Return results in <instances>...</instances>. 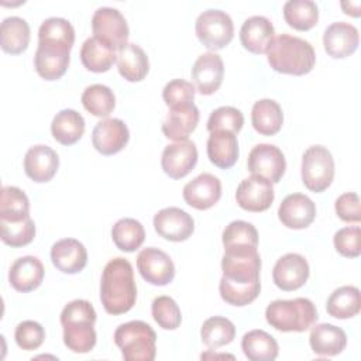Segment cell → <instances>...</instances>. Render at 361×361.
Segmentation results:
<instances>
[{
  "instance_id": "cell-32",
  "label": "cell",
  "mask_w": 361,
  "mask_h": 361,
  "mask_svg": "<svg viewBox=\"0 0 361 361\" xmlns=\"http://www.w3.org/2000/svg\"><path fill=\"white\" fill-rule=\"evenodd\" d=\"M244 355L250 361H274L278 357L276 340L264 330H251L241 340Z\"/></svg>"
},
{
  "instance_id": "cell-28",
  "label": "cell",
  "mask_w": 361,
  "mask_h": 361,
  "mask_svg": "<svg viewBox=\"0 0 361 361\" xmlns=\"http://www.w3.org/2000/svg\"><path fill=\"white\" fill-rule=\"evenodd\" d=\"M207 157L221 169L231 168L238 159V142L234 133L213 131L207 140Z\"/></svg>"
},
{
  "instance_id": "cell-31",
  "label": "cell",
  "mask_w": 361,
  "mask_h": 361,
  "mask_svg": "<svg viewBox=\"0 0 361 361\" xmlns=\"http://www.w3.org/2000/svg\"><path fill=\"white\" fill-rule=\"evenodd\" d=\"M51 133L59 144L72 145L82 138L85 133V120L76 110L63 109L54 117Z\"/></svg>"
},
{
  "instance_id": "cell-7",
  "label": "cell",
  "mask_w": 361,
  "mask_h": 361,
  "mask_svg": "<svg viewBox=\"0 0 361 361\" xmlns=\"http://www.w3.org/2000/svg\"><path fill=\"white\" fill-rule=\"evenodd\" d=\"M334 178V159L331 152L323 145L309 147L302 157L303 185L314 192H324Z\"/></svg>"
},
{
  "instance_id": "cell-18",
  "label": "cell",
  "mask_w": 361,
  "mask_h": 361,
  "mask_svg": "<svg viewBox=\"0 0 361 361\" xmlns=\"http://www.w3.org/2000/svg\"><path fill=\"white\" fill-rule=\"evenodd\" d=\"M224 76V65L220 55L214 52L202 54L193 63L192 79L195 89L204 96L219 90Z\"/></svg>"
},
{
  "instance_id": "cell-30",
  "label": "cell",
  "mask_w": 361,
  "mask_h": 361,
  "mask_svg": "<svg viewBox=\"0 0 361 361\" xmlns=\"http://www.w3.org/2000/svg\"><path fill=\"white\" fill-rule=\"evenodd\" d=\"M251 123L261 135H275L283 124V113L281 106L271 99H261L254 103L251 111Z\"/></svg>"
},
{
  "instance_id": "cell-44",
  "label": "cell",
  "mask_w": 361,
  "mask_h": 361,
  "mask_svg": "<svg viewBox=\"0 0 361 361\" xmlns=\"http://www.w3.org/2000/svg\"><path fill=\"white\" fill-rule=\"evenodd\" d=\"M151 313L154 320L164 330H175L182 322L180 309L169 296H158L152 300Z\"/></svg>"
},
{
  "instance_id": "cell-20",
  "label": "cell",
  "mask_w": 361,
  "mask_h": 361,
  "mask_svg": "<svg viewBox=\"0 0 361 361\" xmlns=\"http://www.w3.org/2000/svg\"><path fill=\"white\" fill-rule=\"evenodd\" d=\"M221 197V182L212 173H200L183 188L185 202L197 209L206 210L213 207Z\"/></svg>"
},
{
  "instance_id": "cell-36",
  "label": "cell",
  "mask_w": 361,
  "mask_h": 361,
  "mask_svg": "<svg viewBox=\"0 0 361 361\" xmlns=\"http://www.w3.org/2000/svg\"><path fill=\"white\" fill-rule=\"evenodd\" d=\"M224 251H247L258 248L257 228L244 220H234L223 231Z\"/></svg>"
},
{
  "instance_id": "cell-22",
  "label": "cell",
  "mask_w": 361,
  "mask_h": 361,
  "mask_svg": "<svg viewBox=\"0 0 361 361\" xmlns=\"http://www.w3.org/2000/svg\"><path fill=\"white\" fill-rule=\"evenodd\" d=\"M59 166V158L56 152L48 145H34L24 157V171L34 182H49Z\"/></svg>"
},
{
  "instance_id": "cell-29",
  "label": "cell",
  "mask_w": 361,
  "mask_h": 361,
  "mask_svg": "<svg viewBox=\"0 0 361 361\" xmlns=\"http://www.w3.org/2000/svg\"><path fill=\"white\" fill-rule=\"evenodd\" d=\"M117 69L126 80L140 82L149 71L148 56L141 47L127 44L117 54Z\"/></svg>"
},
{
  "instance_id": "cell-43",
  "label": "cell",
  "mask_w": 361,
  "mask_h": 361,
  "mask_svg": "<svg viewBox=\"0 0 361 361\" xmlns=\"http://www.w3.org/2000/svg\"><path fill=\"white\" fill-rule=\"evenodd\" d=\"M1 241L10 247H24L35 237V224L31 217L20 221L0 220Z\"/></svg>"
},
{
  "instance_id": "cell-21",
  "label": "cell",
  "mask_w": 361,
  "mask_h": 361,
  "mask_svg": "<svg viewBox=\"0 0 361 361\" xmlns=\"http://www.w3.org/2000/svg\"><path fill=\"white\" fill-rule=\"evenodd\" d=\"M360 42L358 30L344 21L330 24L323 34V45L327 55L331 58H345L350 56Z\"/></svg>"
},
{
  "instance_id": "cell-2",
  "label": "cell",
  "mask_w": 361,
  "mask_h": 361,
  "mask_svg": "<svg viewBox=\"0 0 361 361\" xmlns=\"http://www.w3.org/2000/svg\"><path fill=\"white\" fill-rule=\"evenodd\" d=\"M137 299L133 265L128 259L117 257L110 259L102 274L100 300L109 314H123L133 309Z\"/></svg>"
},
{
  "instance_id": "cell-42",
  "label": "cell",
  "mask_w": 361,
  "mask_h": 361,
  "mask_svg": "<svg viewBox=\"0 0 361 361\" xmlns=\"http://www.w3.org/2000/svg\"><path fill=\"white\" fill-rule=\"evenodd\" d=\"M38 42H52L72 49L75 30L72 24L61 17H49L42 21L38 30Z\"/></svg>"
},
{
  "instance_id": "cell-47",
  "label": "cell",
  "mask_w": 361,
  "mask_h": 361,
  "mask_svg": "<svg viewBox=\"0 0 361 361\" xmlns=\"http://www.w3.org/2000/svg\"><path fill=\"white\" fill-rule=\"evenodd\" d=\"M14 338L20 348L25 351L37 350L44 343L45 330L38 322L24 320L16 327Z\"/></svg>"
},
{
  "instance_id": "cell-37",
  "label": "cell",
  "mask_w": 361,
  "mask_h": 361,
  "mask_svg": "<svg viewBox=\"0 0 361 361\" xmlns=\"http://www.w3.org/2000/svg\"><path fill=\"white\" fill-rule=\"evenodd\" d=\"M283 18L289 27L307 31L317 24L319 8L312 0H289L283 4Z\"/></svg>"
},
{
  "instance_id": "cell-16",
  "label": "cell",
  "mask_w": 361,
  "mask_h": 361,
  "mask_svg": "<svg viewBox=\"0 0 361 361\" xmlns=\"http://www.w3.org/2000/svg\"><path fill=\"white\" fill-rule=\"evenodd\" d=\"M274 283L282 290H296L302 288L309 278V264L306 258L296 252L282 255L272 271Z\"/></svg>"
},
{
  "instance_id": "cell-1",
  "label": "cell",
  "mask_w": 361,
  "mask_h": 361,
  "mask_svg": "<svg viewBox=\"0 0 361 361\" xmlns=\"http://www.w3.org/2000/svg\"><path fill=\"white\" fill-rule=\"evenodd\" d=\"M223 276L219 283L221 299L233 306H245L255 300L261 290V258L258 250L224 251Z\"/></svg>"
},
{
  "instance_id": "cell-40",
  "label": "cell",
  "mask_w": 361,
  "mask_h": 361,
  "mask_svg": "<svg viewBox=\"0 0 361 361\" xmlns=\"http://www.w3.org/2000/svg\"><path fill=\"white\" fill-rule=\"evenodd\" d=\"M200 337L203 344L209 348H219L230 344L234 340L235 327L227 317L213 316L203 323L200 329Z\"/></svg>"
},
{
  "instance_id": "cell-13",
  "label": "cell",
  "mask_w": 361,
  "mask_h": 361,
  "mask_svg": "<svg viewBox=\"0 0 361 361\" xmlns=\"http://www.w3.org/2000/svg\"><path fill=\"white\" fill-rule=\"evenodd\" d=\"M69 61L71 48L52 42H38L34 66L42 79L56 80L62 78L69 66Z\"/></svg>"
},
{
  "instance_id": "cell-6",
  "label": "cell",
  "mask_w": 361,
  "mask_h": 361,
  "mask_svg": "<svg viewBox=\"0 0 361 361\" xmlns=\"http://www.w3.org/2000/svg\"><path fill=\"white\" fill-rule=\"evenodd\" d=\"M114 343L127 361H152L157 354V334L141 320L120 324L114 331Z\"/></svg>"
},
{
  "instance_id": "cell-14",
  "label": "cell",
  "mask_w": 361,
  "mask_h": 361,
  "mask_svg": "<svg viewBox=\"0 0 361 361\" xmlns=\"http://www.w3.org/2000/svg\"><path fill=\"white\" fill-rule=\"evenodd\" d=\"M197 162V148L193 141L183 140L169 144L164 148L161 157V166L164 172L172 179L186 176Z\"/></svg>"
},
{
  "instance_id": "cell-10",
  "label": "cell",
  "mask_w": 361,
  "mask_h": 361,
  "mask_svg": "<svg viewBox=\"0 0 361 361\" xmlns=\"http://www.w3.org/2000/svg\"><path fill=\"white\" fill-rule=\"evenodd\" d=\"M137 268L142 279L155 286L168 285L175 276L173 261L166 252L155 247H147L140 251Z\"/></svg>"
},
{
  "instance_id": "cell-48",
  "label": "cell",
  "mask_w": 361,
  "mask_h": 361,
  "mask_svg": "<svg viewBox=\"0 0 361 361\" xmlns=\"http://www.w3.org/2000/svg\"><path fill=\"white\" fill-rule=\"evenodd\" d=\"M334 247L338 254L347 258H357L361 254V228L343 227L334 234Z\"/></svg>"
},
{
  "instance_id": "cell-49",
  "label": "cell",
  "mask_w": 361,
  "mask_h": 361,
  "mask_svg": "<svg viewBox=\"0 0 361 361\" xmlns=\"http://www.w3.org/2000/svg\"><path fill=\"white\" fill-rule=\"evenodd\" d=\"M336 213L345 223H360L361 220V207L360 197L354 192L343 193L336 200Z\"/></svg>"
},
{
  "instance_id": "cell-25",
  "label": "cell",
  "mask_w": 361,
  "mask_h": 361,
  "mask_svg": "<svg viewBox=\"0 0 361 361\" xmlns=\"http://www.w3.org/2000/svg\"><path fill=\"white\" fill-rule=\"evenodd\" d=\"M310 348L316 355L322 357H333L343 353L347 345V334L343 329L329 324L320 323L313 324L309 336Z\"/></svg>"
},
{
  "instance_id": "cell-24",
  "label": "cell",
  "mask_w": 361,
  "mask_h": 361,
  "mask_svg": "<svg viewBox=\"0 0 361 361\" xmlns=\"http://www.w3.org/2000/svg\"><path fill=\"white\" fill-rule=\"evenodd\" d=\"M274 25L264 16H252L247 18L240 30V41L243 47L252 54H267L274 39Z\"/></svg>"
},
{
  "instance_id": "cell-50",
  "label": "cell",
  "mask_w": 361,
  "mask_h": 361,
  "mask_svg": "<svg viewBox=\"0 0 361 361\" xmlns=\"http://www.w3.org/2000/svg\"><path fill=\"white\" fill-rule=\"evenodd\" d=\"M360 6H361L360 1H355V3L343 1L341 3V7H343L344 13L348 14V16H353V17H360Z\"/></svg>"
},
{
  "instance_id": "cell-34",
  "label": "cell",
  "mask_w": 361,
  "mask_h": 361,
  "mask_svg": "<svg viewBox=\"0 0 361 361\" xmlns=\"http://www.w3.org/2000/svg\"><path fill=\"white\" fill-rule=\"evenodd\" d=\"M116 59V51L94 37L87 38L80 48V61L83 66L90 72H107Z\"/></svg>"
},
{
  "instance_id": "cell-4",
  "label": "cell",
  "mask_w": 361,
  "mask_h": 361,
  "mask_svg": "<svg viewBox=\"0 0 361 361\" xmlns=\"http://www.w3.org/2000/svg\"><path fill=\"white\" fill-rule=\"evenodd\" d=\"M96 310L90 302L76 299L69 302L61 312L63 343L68 350L85 354L96 345Z\"/></svg>"
},
{
  "instance_id": "cell-9",
  "label": "cell",
  "mask_w": 361,
  "mask_h": 361,
  "mask_svg": "<svg viewBox=\"0 0 361 361\" xmlns=\"http://www.w3.org/2000/svg\"><path fill=\"white\" fill-rule=\"evenodd\" d=\"M92 30L94 38L114 51H120L128 44V25L117 8H97L92 17Z\"/></svg>"
},
{
  "instance_id": "cell-17",
  "label": "cell",
  "mask_w": 361,
  "mask_h": 361,
  "mask_svg": "<svg viewBox=\"0 0 361 361\" xmlns=\"http://www.w3.org/2000/svg\"><path fill=\"white\" fill-rule=\"evenodd\" d=\"M130 133L120 118H104L99 121L92 133V144L102 155L120 152L128 142Z\"/></svg>"
},
{
  "instance_id": "cell-23",
  "label": "cell",
  "mask_w": 361,
  "mask_h": 361,
  "mask_svg": "<svg viewBox=\"0 0 361 361\" xmlns=\"http://www.w3.org/2000/svg\"><path fill=\"white\" fill-rule=\"evenodd\" d=\"M51 259L61 272L78 274L87 264V251L80 241L75 238H63L52 245Z\"/></svg>"
},
{
  "instance_id": "cell-33",
  "label": "cell",
  "mask_w": 361,
  "mask_h": 361,
  "mask_svg": "<svg viewBox=\"0 0 361 361\" xmlns=\"http://www.w3.org/2000/svg\"><path fill=\"white\" fill-rule=\"evenodd\" d=\"M361 309L360 289L351 285L337 288L327 299L326 310L334 319H351Z\"/></svg>"
},
{
  "instance_id": "cell-39",
  "label": "cell",
  "mask_w": 361,
  "mask_h": 361,
  "mask_svg": "<svg viewBox=\"0 0 361 361\" xmlns=\"http://www.w3.org/2000/svg\"><path fill=\"white\" fill-rule=\"evenodd\" d=\"M30 217V200L17 186H4L0 197V220L20 221Z\"/></svg>"
},
{
  "instance_id": "cell-8",
  "label": "cell",
  "mask_w": 361,
  "mask_h": 361,
  "mask_svg": "<svg viewBox=\"0 0 361 361\" xmlns=\"http://www.w3.org/2000/svg\"><path fill=\"white\" fill-rule=\"evenodd\" d=\"M197 39L210 51H219L228 45L234 35L231 17L221 10H206L196 18Z\"/></svg>"
},
{
  "instance_id": "cell-12",
  "label": "cell",
  "mask_w": 361,
  "mask_h": 361,
  "mask_svg": "<svg viewBox=\"0 0 361 361\" xmlns=\"http://www.w3.org/2000/svg\"><path fill=\"white\" fill-rule=\"evenodd\" d=\"M275 193L272 182L268 179L252 175L241 180L235 192V200L238 206L247 212L259 213L271 207Z\"/></svg>"
},
{
  "instance_id": "cell-15",
  "label": "cell",
  "mask_w": 361,
  "mask_h": 361,
  "mask_svg": "<svg viewBox=\"0 0 361 361\" xmlns=\"http://www.w3.org/2000/svg\"><path fill=\"white\" fill-rule=\"evenodd\" d=\"M154 228L165 240L179 243L192 235L195 221L190 214L179 207H165L154 216Z\"/></svg>"
},
{
  "instance_id": "cell-45",
  "label": "cell",
  "mask_w": 361,
  "mask_h": 361,
  "mask_svg": "<svg viewBox=\"0 0 361 361\" xmlns=\"http://www.w3.org/2000/svg\"><path fill=\"white\" fill-rule=\"evenodd\" d=\"M244 124L243 113L231 106H221L212 111L207 120L209 133L213 131H230L237 134Z\"/></svg>"
},
{
  "instance_id": "cell-46",
  "label": "cell",
  "mask_w": 361,
  "mask_h": 361,
  "mask_svg": "<svg viewBox=\"0 0 361 361\" xmlns=\"http://www.w3.org/2000/svg\"><path fill=\"white\" fill-rule=\"evenodd\" d=\"M195 86L183 79H173L168 82L162 90V97L165 104L172 107H182L193 104L195 100Z\"/></svg>"
},
{
  "instance_id": "cell-26",
  "label": "cell",
  "mask_w": 361,
  "mask_h": 361,
  "mask_svg": "<svg viewBox=\"0 0 361 361\" xmlns=\"http://www.w3.org/2000/svg\"><path fill=\"white\" fill-rule=\"evenodd\" d=\"M44 279V265L32 255L16 259L8 272L10 285L23 293L37 289Z\"/></svg>"
},
{
  "instance_id": "cell-35",
  "label": "cell",
  "mask_w": 361,
  "mask_h": 361,
  "mask_svg": "<svg viewBox=\"0 0 361 361\" xmlns=\"http://www.w3.org/2000/svg\"><path fill=\"white\" fill-rule=\"evenodd\" d=\"M30 44V25L17 16L7 17L1 23V49L11 55H18Z\"/></svg>"
},
{
  "instance_id": "cell-38",
  "label": "cell",
  "mask_w": 361,
  "mask_h": 361,
  "mask_svg": "<svg viewBox=\"0 0 361 361\" xmlns=\"http://www.w3.org/2000/svg\"><path fill=\"white\" fill-rule=\"evenodd\" d=\"M111 237L116 247L124 252H133L141 247L145 240L142 224L130 217L120 219L111 228Z\"/></svg>"
},
{
  "instance_id": "cell-27",
  "label": "cell",
  "mask_w": 361,
  "mask_h": 361,
  "mask_svg": "<svg viewBox=\"0 0 361 361\" xmlns=\"http://www.w3.org/2000/svg\"><path fill=\"white\" fill-rule=\"evenodd\" d=\"M199 123V110L193 104L172 107L166 118L162 121V133L166 138L173 141L188 140L189 134Z\"/></svg>"
},
{
  "instance_id": "cell-11",
  "label": "cell",
  "mask_w": 361,
  "mask_h": 361,
  "mask_svg": "<svg viewBox=\"0 0 361 361\" xmlns=\"http://www.w3.org/2000/svg\"><path fill=\"white\" fill-rule=\"evenodd\" d=\"M247 166L252 175H258L272 183H278L285 173L286 161L278 147L272 144H258L251 149Z\"/></svg>"
},
{
  "instance_id": "cell-5",
  "label": "cell",
  "mask_w": 361,
  "mask_h": 361,
  "mask_svg": "<svg viewBox=\"0 0 361 361\" xmlns=\"http://www.w3.org/2000/svg\"><path fill=\"white\" fill-rule=\"evenodd\" d=\"M319 314L313 302L307 298H295L289 300H274L265 310V319L271 327L279 331H306L310 329Z\"/></svg>"
},
{
  "instance_id": "cell-41",
  "label": "cell",
  "mask_w": 361,
  "mask_h": 361,
  "mask_svg": "<svg viewBox=\"0 0 361 361\" xmlns=\"http://www.w3.org/2000/svg\"><path fill=\"white\" fill-rule=\"evenodd\" d=\"M83 107L96 117H107L116 107L113 90L106 85H90L82 93Z\"/></svg>"
},
{
  "instance_id": "cell-19",
  "label": "cell",
  "mask_w": 361,
  "mask_h": 361,
  "mask_svg": "<svg viewBox=\"0 0 361 361\" xmlns=\"http://www.w3.org/2000/svg\"><path fill=\"white\" fill-rule=\"evenodd\" d=\"M278 217L288 228H306L316 217V206L306 195L292 193L282 200L278 209Z\"/></svg>"
},
{
  "instance_id": "cell-3",
  "label": "cell",
  "mask_w": 361,
  "mask_h": 361,
  "mask_svg": "<svg viewBox=\"0 0 361 361\" xmlns=\"http://www.w3.org/2000/svg\"><path fill=\"white\" fill-rule=\"evenodd\" d=\"M267 55L268 63L275 72L295 76L309 73L316 62L313 47L303 38L288 34L274 37Z\"/></svg>"
}]
</instances>
